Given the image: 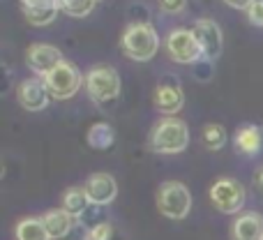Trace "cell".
<instances>
[{
    "label": "cell",
    "instance_id": "obj_1",
    "mask_svg": "<svg viewBox=\"0 0 263 240\" xmlns=\"http://www.w3.org/2000/svg\"><path fill=\"white\" fill-rule=\"evenodd\" d=\"M190 145V130L182 120L166 118L164 116L157 125L150 130L148 148L157 155H178Z\"/></svg>",
    "mask_w": 263,
    "mask_h": 240
},
{
    "label": "cell",
    "instance_id": "obj_2",
    "mask_svg": "<svg viewBox=\"0 0 263 240\" xmlns=\"http://www.w3.org/2000/svg\"><path fill=\"white\" fill-rule=\"evenodd\" d=\"M123 53L136 63H148L159 49V35L148 21L129 23L120 37Z\"/></svg>",
    "mask_w": 263,
    "mask_h": 240
},
{
    "label": "cell",
    "instance_id": "obj_3",
    "mask_svg": "<svg viewBox=\"0 0 263 240\" xmlns=\"http://www.w3.org/2000/svg\"><path fill=\"white\" fill-rule=\"evenodd\" d=\"M157 208L168 219H185L192 210V194L182 182L166 180L157 190Z\"/></svg>",
    "mask_w": 263,
    "mask_h": 240
},
{
    "label": "cell",
    "instance_id": "obj_4",
    "mask_svg": "<svg viewBox=\"0 0 263 240\" xmlns=\"http://www.w3.org/2000/svg\"><path fill=\"white\" fill-rule=\"evenodd\" d=\"M44 83H46V88H49V93H51L53 100H69V97L77 95L79 88H81L86 81H83V77H81V72H79L77 65L63 60L53 72L46 74Z\"/></svg>",
    "mask_w": 263,
    "mask_h": 240
},
{
    "label": "cell",
    "instance_id": "obj_5",
    "mask_svg": "<svg viewBox=\"0 0 263 240\" xmlns=\"http://www.w3.org/2000/svg\"><path fill=\"white\" fill-rule=\"evenodd\" d=\"M86 88L92 102L106 104V102H114L120 95V77L114 67H106V65L92 67L86 74Z\"/></svg>",
    "mask_w": 263,
    "mask_h": 240
},
{
    "label": "cell",
    "instance_id": "obj_6",
    "mask_svg": "<svg viewBox=\"0 0 263 240\" xmlns=\"http://www.w3.org/2000/svg\"><path fill=\"white\" fill-rule=\"evenodd\" d=\"M245 187L236 180V178H219L210 187V201L213 206L224 215H236L245 206Z\"/></svg>",
    "mask_w": 263,
    "mask_h": 240
},
{
    "label": "cell",
    "instance_id": "obj_7",
    "mask_svg": "<svg viewBox=\"0 0 263 240\" xmlns=\"http://www.w3.org/2000/svg\"><path fill=\"white\" fill-rule=\"evenodd\" d=\"M166 53L173 63L180 65H196L201 53V46L194 37V30H187V28H176L171 35L166 37Z\"/></svg>",
    "mask_w": 263,
    "mask_h": 240
},
{
    "label": "cell",
    "instance_id": "obj_8",
    "mask_svg": "<svg viewBox=\"0 0 263 240\" xmlns=\"http://www.w3.org/2000/svg\"><path fill=\"white\" fill-rule=\"evenodd\" d=\"M153 102L159 114H164L166 118H173V116L185 106V93H182L180 81H178L176 77H171V74L164 77L162 81L157 83V88H155Z\"/></svg>",
    "mask_w": 263,
    "mask_h": 240
},
{
    "label": "cell",
    "instance_id": "obj_9",
    "mask_svg": "<svg viewBox=\"0 0 263 240\" xmlns=\"http://www.w3.org/2000/svg\"><path fill=\"white\" fill-rule=\"evenodd\" d=\"M194 37L201 46V53H203L205 60L213 63L215 58L222 56V44H224V37H222V28L213 21V19H199L194 23Z\"/></svg>",
    "mask_w": 263,
    "mask_h": 240
},
{
    "label": "cell",
    "instance_id": "obj_10",
    "mask_svg": "<svg viewBox=\"0 0 263 240\" xmlns=\"http://www.w3.org/2000/svg\"><path fill=\"white\" fill-rule=\"evenodd\" d=\"M16 97H18V104L26 111H44L46 106H49L51 93H49V88H46L44 79L32 77V79H26V81L18 83Z\"/></svg>",
    "mask_w": 263,
    "mask_h": 240
},
{
    "label": "cell",
    "instance_id": "obj_11",
    "mask_svg": "<svg viewBox=\"0 0 263 240\" xmlns=\"http://www.w3.org/2000/svg\"><path fill=\"white\" fill-rule=\"evenodd\" d=\"M26 63L37 77L44 79L49 72H53L60 63H63V56L55 46L51 44H32L26 51Z\"/></svg>",
    "mask_w": 263,
    "mask_h": 240
},
{
    "label": "cell",
    "instance_id": "obj_12",
    "mask_svg": "<svg viewBox=\"0 0 263 240\" xmlns=\"http://www.w3.org/2000/svg\"><path fill=\"white\" fill-rule=\"evenodd\" d=\"M83 187L88 192L90 204H95V206H109L118 196V182L109 173H92Z\"/></svg>",
    "mask_w": 263,
    "mask_h": 240
},
{
    "label": "cell",
    "instance_id": "obj_13",
    "mask_svg": "<svg viewBox=\"0 0 263 240\" xmlns=\"http://www.w3.org/2000/svg\"><path fill=\"white\" fill-rule=\"evenodd\" d=\"M21 5H23V14H26L28 23H32L37 28L53 23L60 7H63L60 0H21Z\"/></svg>",
    "mask_w": 263,
    "mask_h": 240
},
{
    "label": "cell",
    "instance_id": "obj_14",
    "mask_svg": "<svg viewBox=\"0 0 263 240\" xmlns=\"http://www.w3.org/2000/svg\"><path fill=\"white\" fill-rule=\"evenodd\" d=\"M231 240H263V217L259 213H242L231 224Z\"/></svg>",
    "mask_w": 263,
    "mask_h": 240
},
{
    "label": "cell",
    "instance_id": "obj_15",
    "mask_svg": "<svg viewBox=\"0 0 263 240\" xmlns=\"http://www.w3.org/2000/svg\"><path fill=\"white\" fill-rule=\"evenodd\" d=\"M236 150L245 157H254L263 150V127H256V125H245L236 132Z\"/></svg>",
    "mask_w": 263,
    "mask_h": 240
},
{
    "label": "cell",
    "instance_id": "obj_16",
    "mask_svg": "<svg viewBox=\"0 0 263 240\" xmlns=\"http://www.w3.org/2000/svg\"><path fill=\"white\" fill-rule=\"evenodd\" d=\"M42 222H44V227H46V231H49V236L55 238V240L65 238L69 231H72V227H74V217H72V215H69L65 208L49 210V213L42 217Z\"/></svg>",
    "mask_w": 263,
    "mask_h": 240
},
{
    "label": "cell",
    "instance_id": "obj_17",
    "mask_svg": "<svg viewBox=\"0 0 263 240\" xmlns=\"http://www.w3.org/2000/svg\"><path fill=\"white\" fill-rule=\"evenodd\" d=\"M63 208L72 215L74 219H79L88 208H90V199H88L86 187H69L63 194Z\"/></svg>",
    "mask_w": 263,
    "mask_h": 240
},
{
    "label": "cell",
    "instance_id": "obj_18",
    "mask_svg": "<svg viewBox=\"0 0 263 240\" xmlns=\"http://www.w3.org/2000/svg\"><path fill=\"white\" fill-rule=\"evenodd\" d=\"M86 139H88V145H90V148L109 150L111 145H114V141H116V132H114V127H111L109 122H95V125L88 130Z\"/></svg>",
    "mask_w": 263,
    "mask_h": 240
},
{
    "label": "cell",
    "instance_id": "obj_19",
    "mask_svg": "<svg viewBox=\"0 0 263 240\" xmlns=\"http://www.w3.org/2000/svg\"><path fill=\"white\" fill-rule=\"evenodd\" d=\"M16 240H51L42 217H26L16 224Z\"/></svg>",
    "mask_w": 263,
    "mask_h": 240
},
{
    "label": "cell",
    "instance_id": "obj_20",
    "mask_svg": "<svg viewBox=\"0 0 263 240\" xmlns=\"http://www.w3.org/2000/svg\"><path fill=\"white\" fill-rule=\"evenodd\" d=\"M201 143L208 150L224 148V143H227V130H224L222 125H217V122H210V125H205L203 132H201Z\"/></svg>",
    "mask_w": 263,
    "mask_h": 240
},
{
    "label": "cell",
    "instance_id": "obj_21",
    "mask_svg": "<svg viewBox=\"0 0 263 240\" xmlns=\"http://www.w3.org/2000/svg\"><path fill=\"white\" fill-rule=\"evenodd\" d=\"M60 5H63V9L69 14V16L83 19V16H88V14L92 12L95 0H60Z\"/></svg>",
    "mask_w": 263,
    "mask_h": 240
},
{
    "label": "cell",
    "instance_id": "obj_22",
    "mask_svg": "<svg viewBox=\"0 0 263 240\" xmlns=\"http://www.w3.org/2000/svg\"><path fill=\"white\" fill-rule=\"evenodd\" d=\"M77 222L86 224L88 229H92V227H100V224H104V219H102V206H95V204H90V208H88L86 213H83L81 217L77 219Z\"/></svg>",
    "mask_w": 263,
    "mask_h": 240
},
{
    "label": "cell",
    "instance_id": "obj_23",
    "mask_svg": "<svg viewBox=\"0 0 263 240\" xmlns=\"http://www.w3.org/2000/svg\"><path fill=\"white\" fill-rule=\"evenodd\" d=\"M111 236H114V227H111L109 222H104V224H100V227L88 229L83 240H111Z\"/></svg>",
    "mask_w": 263,
    "mask_h": 240
},
{
    "label": "cell",
    "instance_id": "obj_24",
    "mask_svg": "<svg viewBox=\"0 0 263 240\" xmlns=\"http://www.w3.org/2000/svg\"><path fill=\"white\" fill-rule=\"evenodd\" d=\"M187 0H159V9L164 14H180L185 9Z\"/></svg>",
    "mask_w": 263,
    "mask_h": 240
},
{
    "label": "cell",
    "instance_id": "obj_25",
    "mask_svg": "<svg viewBox=\"0 0 263 240\" xmlns=\"http://www.w3.org/2000/svg\"><path fill=\"white\" fill-rule=\"evenodd\" d=\"M247 16H250V21L254 23V26L263 28V0H256V3L247 9Z\"/></svg>",
    "mask_w": 263,
    "mask_h": 240
},
{
    "label": "cell",
    "instance_id": "obj_26",
    "mask_svg": "<svg viewBox=\"0 0 263 240\" xmlns=\"http://www.w3.org/2000/svg\"><path fill=\"white\" fill-rule=\"evenodd\" d=\"M224 3H227L229 7H233V9H245V12H247V9H250L256 0H224Z\"/></svg>",
    "mask_w": 263,
    "mask_h": 240
},
{
    "label": "cell",
    "instance_id": "obj_27",
    "mask_svg": "<svg viewBox=\"0 0 263 240\" xmlns=\"http://www.w3.org/2000/svg\"><path fill=\"white\" fill-rule=\"evenodd\" d=\"M254 187L263 194V167L256 169V173H254Z\"/></svg>",
    "mask_w": 263,
    "mask_h": 240
},
{
    "label": "cell",
    "instance_id": "obj_28",
    "mask_svg": "<svg viewBox=\"0 0 263 240\" xmlns=\"http://www.w3.org/2000/svg\"><path fill=\"white\" fill-rule=\"evenodd\" d=\"M95 3H97V0H95Z\"/></svg>",
    "mask_w": 263,
    "mask_h": 240
}]
</instances>
